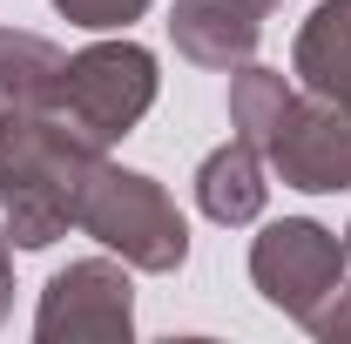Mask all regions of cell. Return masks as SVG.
<instances>
[{
	"label": "cell",
	"instance_id": "1",
	"mask_svg": "<svg viewBox=\"0 0 351 344\" xmlns=\"http://www.w3.org/2000/svg\"><path fill=\"white\" fill-rule=\"evenodd\" d=\"M108 149H95L82 129H68L54 108L21 115V129L0 156V230L14 250H47L82 223V189L95 162Z\"/></svg>",
	"mask_w": 351,
	"mask_h": 344
},
{
	"label": "cell",
	"instance_id": "2",
	"mask_svg": "<svg viewBox=\"0 0 351 344\" xmlns=\"http://www.w3.org/2000/svg\"><path fill=\"white\" fill-rule=\"evenodd\" d=\"M82 236H95L101 250H115V257L142 270V277H176L182 263H189V223L176 210V196L156 182V175L142 169H122V162H95L82 189V223H75Z\"/></svg>",
	"mask_w": 351,
	"mask_h": 344
},
{
	"label": "cell",
	"instance_id": "3",
	"mask_svg": "<svg viewBox=\"0 0 351 344\" xmlns=\"http://www.w3.org/2000/svg\"><path fill=\"white\" fill-rule=\"evenodd\" d=\"M162 95V68L142 41H95L61 61V88H54V115L68 129H82L95 149H115L122 135L156 108Z\"/></svg>",
	"mask_w": 351,
	"mask_h": 344
},
{
	"label": "cell",
	"instance_id": "4",
	"mask_svg": "<svg viewBox=\"0 0 351 344\" xmlns=\"http://www.w3.org/2000/svg\"><path fill=\"white\" fill-rule=\"evenodd\" d=\"M345 236L324 230L317 216H284V223H263V236L250 243V284L270 310L311 324L331 291L345 284Z\"/></svg>",
	"mask_w": 351,
	"mask_h": 344
},
{
	"label": "cell",
	"instance_id": "5",
	"mask_svg": "<svg viewBox=\"0 0 351 344\" xmlns=\"http://www.w3.org/2000/svg\"><path fill=\"white\" fill-rule=\"evenodd\" d=\"M34 338L41 344H129L135 338V284L129 263L115 257H75L47 277L34 304Z\"/></svg>",
	"mask_w": 351,
	"mask_h": 344
},
{
	"label": "cell",
	"instance_id": "6",
	"mask_svg": "<svg viewBox=\"0 0 351 344\" xmlns=\"http://www.w3.org/2000/svg\"><path fill=\"white\" fill-rule=\"evenodd\" d=\"M263 162L284 175V189L304 196H351V101L291 95L277 135L263 142Z\"/></svg>",
	"mask_w": 351,
	"mask_h": 344
},
{
	"label": "cell",
	"instance_id": "7",
	"mask_svg": "<svg viewBox=\"0 0 351 344\" xmlns=\"http://www.w3.org/2000/svg\"><path fill=\"white\" fill-rule=\"evenodd\" d=\"M169 41L189 68H210V75H230L243 61H257L263 41V14L250 0H176L169 7Z\"/></svg>",
	"mask_w": 351,
	"mask_h": 344
},
{
	"label": "cell",
	"instance_id": "8",
	"mask_svg": "<svg viewBox=\"0 0 351 344\" xmlns=\"http://www.w3.org/2000/svg\"><path fill=\"white\" fill-rule=\"evenodd\" d=\"M263 203H270V182H263V149L250 142H223L210 149L203 162H196V210L223 223V230H243V223H257Z\"/></svg>",
	"mask_w": 351,
	"mask_h": 344
},
{
	"label": "cell",
	"instance_id": "9",
	"mask_svg": "<svg viewBox=\"0 0 351 344\" xmlns=\"http://www.w3.org/2000/svg\"><path fill=\"white\" fill-rule=\"evenodd\" d=\"M291 75L311 95L351 101V0H317L311 7V21L298 27V47H291Z\"/></svg>",
	"mask_w": 351,
	"mask_h": 344
},
{
	"label": "cell",
	"instance_id": "10",
	"mask_svg": "<svg viewBox=\"0 0 351 344\" xmlns=\"http://www.w3.org/2000/svg\"><path fill=\"white\" fill-rule=\"evenodd\" d=\"M61 47L34 34V27H0V95L21 108V115H41L54 108V88H61Z\"/></svg>",
	"mask_w": 351,
	"mask_h": 344
},
{
	"label": "cell",
	"instance_id": "11",
	"mask_svg": "<svg viewBox=\"0 0 351 344\" xmlns=\"http://www.w3.org/2000/svg\"><path fill=\"white\" fill-rule=\"evenodd\" d=\"M284 108H291V82L277 68H257V61L230 68V129H237V142L263 149L284 122Z\"/></svg>",
	"mask_w": 351,
	"mask_h": 344
},
{
	"label": "cell",
	"instance_id": "12",
	"mask_svg": "<svg viewBox=\"0 0 351 344\" xmlns=\"http://www.w3.org/2000/svg\"><path fill=\"white\" fill-rule=\"evenodd\" d=\"M156 0H54V14L68 21V27H88V34H115V27H129L142 21Z\"/></svg>",
	"mask_w": 351,
	"mask_h": 344
},
{
	"label": "cell",
	"instance_id": "13",
	"mask_svg": "<svg viewBox=\"0 0 351 344\" xmlns=\"http://www.w3.org/2000/svg\"><path fill=\"white\" fill-rule=\"evenodd\" d=\"M304 331H311V338H351V284H338V291H331V304L311 317Z\"/></svg>",
	"mask_w": 351,
	"mask_h": 344
},
{
	"label": "cell",
	"instance_id": "14",
	"mask_svg": "<svg viewBox=\"0 0 351 344\" xmlns=\"http://www.w3.org/2000/svg\"><path fill=\"white\" fill-rule=\"evenodd\" d=\"M14 310V243H7V230H0V317Z\"/></svg>",
	"mask_w": 351,
	"mask_h": 344
},
{
	"label": "cell",
	"instance_id": "15",
	"mask_svg": "<svg viewBox=\"0 0 351 344\" xmlns=\"http://www.w3.org/2000/svg\"><path fill=\"white\" fill-rule=\"evenodd\" d=\"M14 129H21V108L0 95V156H7V142H14Z\"/></svg>",
	"mask_w": 351,
	"mask_h": 344
},
{
	"label": "cell",
	"instance_id": "16",
	"mask_svg": "<svg viewBox=\"0 0 351 344\" xmlns=\"http://www.w3.org/2000/svg\"><path fill=\"white\" fill-rule=\"evenodd\" d=\"M250 7H257V14H270V7H284V0H250Z\"/></svg>",
	"mask_w": 351,
	"mask_h": 344
},
{
	"label": "cell",
	"instance_id": "17",
	"mask_svg": "<svg viewBox=\"0 0 351 344\" xmlns=\"http://www.w3.org/2000/svg\"><path fill=\"white\" fill-rule=\"evenodd\" d=\"M345 263H351V223H345Z\"/></svg>",
	"mask_w": 351,
	"mask_h": 344
}]
</instances>
